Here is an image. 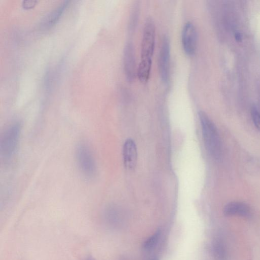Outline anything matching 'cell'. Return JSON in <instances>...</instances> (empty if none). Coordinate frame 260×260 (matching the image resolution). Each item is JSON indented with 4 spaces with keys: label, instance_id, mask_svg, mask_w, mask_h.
<instances>
[{
    "label": "cell",
    "instance_id": "obj_1",
    "mask_svg": "<svg viewBox=\"0 0 260 260\" xmlns=\"http://www.w3.org/2000/svg\"><path fill=\"white\" fill-rule=\"evenodd\" d=\"M199 117L206 149L213 158L218 159L221 155V144L216 127L204 112L200 111Z\"/></svg>",
    "mask_w": 260,
    "mask_h": 260
},
{
    "label": "cell",
    "instance_id": "obj_2",
    "mask_svg": "<svg viewBox=\"0 0 260 260\" xmlns=\"http://www.w3.org/2000/svg\"><path fill=\"white\" fill-rule=\"evenodd\" d=\"M21 125L18 122L13 123L5 131L1 141V155L5 159L11 158L15 154L19 143Z\"/></svg>",
    "mask_w": 260,
    "mask_h": 260
},
{
    "label": "cell",
    "instance_id": "obj_3",
    "mask_svg": "<svg viewBox=\"0 0 260 260\" xmlns=\"http://www.w3.org/2000/svg\"><path fill=\"white\" fill-rule=\"evenodd\" d=\"M155 43V26L151 18H148L145 23L141 47V61L152 62Z\"/></svg>",
    "mask_w": 260,
    "mask_h": 260
},
{
    "label": "cell",
    "instance_id": "obj_4",
    "mask_svg": "<svg viewBox=\"0 0 260 260\" xmlns=\"http://www.w3.org/2000/svg\"><path fill=\"white\" fill-rule=\"evenodd\" d=\"M75 154L77 165L81 173L88 178H93L96 174V167L89 147L83 143L78 144Z\"/></svg>",
    "mask_w": 260,
    "mask_h": 260
},
{
    "label": "cell",
    "instance_id": "obj_5",
    "mask_svg": "<svg viewBox=\"0 0 260 260\" xmlns=\"http://www.w3.org/2000/svg\"><path fill=\"white\" fill-rule=\"evenodd\" d=\"M181 42L184 52L188 56L193 55L197 47V32L194 24L188 21L182 30Z\"/></svg>",
    "mask_w": 260,
    "mask_h": 260
},
{
    "label": "cell",
    "instance_id": "obj_6",
    "mask_svg": "<svg viewBox=\"0 0 260 260\" xmlns=\"http://www.w3.org/2000/svg\"><path fill=\"white\" fill-rule=\"evenodd\" d=\"M170 68V45L168 38L165 36L162 40L158 56V70L161 80L168 82Z\"/></svg>",
    "mask_w": 260,
    "mask_h": 260
},
{
    "label": "cell",
    "instance_id": "obj_7",
    "mask_svg": "<svg viewBox=\"0 0 260 260\" xmlns=\"http://www.w3.org/2000/svg\"><path fill=\"white\" fill-rule=\"evenodd\" d=\"M123 69L127 80L133 82L137 74L135 48L132 43L125 45L123 53Z\"/></svg>",
    "mask_w": 260,
    "mask_h": 260
},
{
    "label": "cell",
    "instance_id": "obj_8",
    "mask_svg": "<svg viewBox=\"0 0 260 260\" xmlns=\"http://www.w3.org/2000/svg\"><path fill=\"white\" fill-rule=\"evenodd\" d=\"M123 160L124 167L129 170L134 169L137 164V149L134 141L127 139L123 146Z\"/></svg>",
    "mask_w": 260,
    "mask_h": 260
},
{
    "label": "cell",
    "instance_id": "obj_9",
    "mask_svg": "<svg viewBox=\"0 0 260 260\" xmlns=\"http://www.w3.org/2000/svg\"><path fill=\"white\" fill-rule=\"evenodd\" d=\"M223 213L228 216H237L248 218L251 215V210L247 204L235 201L229 203L224 206Z\"/></svg>",
    "mask_w": 260,
    "mask_h": 260
},
{
    "label": "cell",
    "instance_id": "obj_10",
    "mask_svg": "<svg viewBox=\"0 0 260 260\" xmlns=\"http://www.w3.org/2000/svg\"><path fill=\"white\" fill-rule=\"evenodd\" d=\"M69 3L68 1H63L46 18L42 24L44 28L51 27L56 23L66 9Z\"/></svg>",
    "mask_w": 260,
    "mask_h": 260
},
{
    "label": "cell",
    "instance_id": "obj_11",
    "mask_svg": "<svg viewBox=\"0 0 260 260\" xmlns=\"http://www.w3.org/2000/svg\"><path fill=\"white\" fill-rule=\"evenodd\" d=\"M160 235V231H156L152 235L148 238L143 244V248L145 250H152L157 244Z\"/></svg>",
    "mask_w": 260,
    "mask_h": 260
},
{
    "label": "cell",
    "instance_id": "obj_12",
    "mask_svg": "<svg viewBox=\"0 0 260 260\" xmlns=\"http://www.w3.org/2000/svg\"><path fill=\"white\" fill-rule=\"evenodd\" d=\"M213 248L214 252L218 258L222 259L224 258L226 255V251L224 245L221 241L219 240L216 241L214 243Z\"/></svg>",
    "mask_w": 260,
    "mask_h": 260
},
{
    "label": "cell",
    "instance_id": "obj_13",
    "mask_svg": "<svg viewBox=\"0 0 260 260\" xmlns=\"http://www.w3.org/2000/svg\"><path fill=\"white\" fill-rule=\"evenodd\" d=\"M251 115L255 126L260 131V113L255 107H252Z\"/></svg>",
    "mask_w": 260,
    "mask_h": 260
},
{
    "label": "cell",
    "instance_id": "obj_14",
    "mask_svg": "<svg viewBox=\"0 0 260 260\" xmlns=\"http://www.w3.org/2000/svg\"><path fill=\"white\" fill-rule=\"evenodd\" d=\"M37 3L36 1H25L22 3V7L24 9L33 8Z\"/></svg>",
    "mask_w": 260,
    "mask_h": 260
},
{
    "label": "cell",
    "instance_id": "obj_15",
    "mask_svg": "<svg viewBox=\"0 0 260 260\" xmlns=\"http://www.w3.org/2000/svg\"><path fill=\"white\" fill-rule=\"evenodd\" d=\"M235 39L238 41H240L241 40V36L239 33H237L235 35Z\"/></svg>",
    "mask_w": 260,
    "mask_h": 260
},
{
    "label": "cell",
    "instance_id": "obj_16",
    "mask_svg": "<svg viewBox=\"0 0 260 260\" xmlns=\"http://www.w3.org/2000/svg\"><path fill=\"white\" fill-rule=\"evenodd\" d=\"M86 260H93V259L92 258H88L86 259Z\"/></svg>",
    "mask_w": 260,
    "mask_h": 260
}]
</instances>
